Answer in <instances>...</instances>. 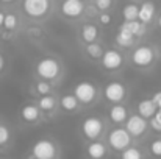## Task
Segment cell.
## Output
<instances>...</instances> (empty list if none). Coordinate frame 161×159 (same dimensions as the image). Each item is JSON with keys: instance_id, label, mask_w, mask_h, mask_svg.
Instances as JSON below:
<instances>
[{"instance_id": "obj_31", "label": "cell", "mask_w": 161, "mask_h": 159, "mask_svg": "<svg viewBox=\"0 0 161 159\" xmlns=\"http://www.w3.org/2000/svg\"><path fill=\"white\" fill-rule=\"evenodd\" d=\"M99 22H100L102 25H108V24L111 22V16H109L108 13H102V14L99 16Z\"/></svg>"}, {"instance_id": "obj_10", "label": "cell", "mask_w": 161, "mask_h": 159, "mask_svg": "<svg viewBox=\"0 0 161 159\" xmlns=\"http://www.w3.org/2000/svg\"><path fill=\"white\" fill-rule=\"evenodd\" d=\"M100 62H102V67L105 70L116 72L124 66V55L116 49H109V50L103 52L102 58H100Z\"/></svg>"}, {"instance_id": "obj_28", "label": "cell", "mask_w": 161, "mask_h": 159, "mask_svg": "<svg viewBox=\"0 0 161 159\" xmlns=\"http://www.w3.org/2000/svg\"><path fill=\"white\" fill-rule=\"evenodd\" d=\"M149 126H150L152 130L161 133V109H158V111L152 115V119H149Z\"/></svg>"}, {"instance_id": "obj_1", "label": "cell", "mask_w": 161, "mask_h": 159, "mask_svg": "<svg viewBox=\"0 0 161 159\" xmlns=\"http://www.w3.org/2000/svg\"><path fill=\"white\" fill-rule=\"evenodd\" d=\"M58 155H59L58 145L49 137L38 139L31 147V159H56Z\"/></svg>"}, {"instance_id": "obj_24", "label": "cell", "mask_w": 161, "mask_h": 159, "mask_svg": "<svg viewBox=\"0 0 161 159\" xmlns=\"http://www.w3.org/2000/svg\"><path fill=\"white\" fill-rule=\"evenodd\" d=\"M120 159H144V153L138 147H128L120 153Z\"/></svg>"}, {"instance_id": "obj_30", "label": "cell", "mask_w": 161, "mask_h": 159, "mask_svg": "<svg viewBox=\"0 0 161 159\" xmlns=\"http://www.w3.org/2000/svg\"><path fill=\"white\" fill-rule=\"evenodd\" d=\"M111 5H113V0H94V6L103 13L111 8Z\"/></svg>"}, {"instance_id": "obj_23", "label": "cell", "mask_w": 161, "mask_h": 159, "mask_svg": "<svg viewBox=\"0 0 161 159\" xmlns=\"http://www.w3.org/2000/svg\"><path fill=\"white\" fill-rule=\"evenodd\" d=\"M103 47L99 42H92V44H86V55L91 59H100L103 55Z\"/></svg>"}, {"instance_id": "obj_6", "label": "cell", "mask_w": 161, "mask_h": 159, "mask_svg": "<svg viewBox=\"0 0 161 159\" xmlns=\"http://www.w3.org/2000/svg\"><path fill=\"white\" fill-rule=\"evenodd\" d=\"M131 62L138 69H149L155 62V52L150 45H139L131 53Z\"/></svg>"}, {"instance_id": "obj_17", "label": "cell", "mask_w": 161, "mask_h": 159, "mask_svg": "<svg viewBox=\"0 0 161 159\" xmlns=\"http://www.w3.org/2000/svg\"><path fill=\"white\" fill-rule=\"evenodd\" d=\"M119 30H125V31L131 33L135 38H141V36H144V33H146V25L141 24L139 20H131V22H127V20H125V22L120 24Z\"/></svg>"}, {"instance_id": "obj_32", "label": "cell", "mask_w": 161, "mask_h": 159, "mask_svg": "<svg viewBox=\"0 0 161 159\" xmlns=\"http://www.w3.org/2000/svg\"><path fill=\"white\" fill-rule=\"evenodd\" d=\"M152 100H153V103L157 105V108L161 109V91H158V92H155V94H153Z\"/></svg>"}, {"instance_id": "obj_26", "label": "cell", "mask_w": 161, "mask_h": 159, "mask_svg": "<svg viewBox=\"0 0 161 159\" xmlns=\"http://www.w3.org/2000/svg\"><path fill=\"white\" fill-rule=\"evenodd\" d=\"M36 92H38V95H41V97L50 95V92H52V84H50L49 81L41 80V81L36 83Z\"/></svg>"}, {"instance_id": "obj_29", "label": "cell", "mask_w": 161, "mask_h": 159, "mask_svg": "<svg viewBox=\"0 0 161 159\" xmlns=\"http://www.w3.org/2000/svg\"><path fill=\"white\" fill-rule=\"evenodd\" d=\"M9 137H11V133H9L8 126L0 125V147L6 145V144L9 142Z\"/></svg>"}, {"instance_id": "obj_5", "label": "cell", "mask_w": 161, "mask_h": 159, "mask_svg": "<svg viewBox=\"0 0 161 159\" xmlns=\"http://www.w3.org/2000/svg\"><path fill=\"white\" fill-rule=\"evenodd\" d=\"M74 95L78 100V103H81V105H91L97 98L99 91H97L96 84H92L91 81H80V83L75 84Z\"/></svg>"}, {"instance_id": "obj_18", "label": "cell", "mask_w": 161, "mask_h": 159, "mask_svg": "<svg viewBox=\"0 0 161 159\" xmlns=\"http://www.w3.org/2000/svg\"><path fill=\"white\" fill-rule=\"evenodd\" d=\"M80 36H81V41H83V42H86V44H92V42H96L97 38H99V30H97L96 25H92V24H86V25L81 27V33H80Z\"/></svg>"}, {"instance_id": "obj_12", "label": "cell", "mask_w": 161, "mask_h": 159, "mask_svg": "<svg viewBox=\"0 0 161 159\" xmlns=\"http://www.w3.org/2000/svg\"><path fill=\"white\" fill-rule=\"evenodd\" d=\"M86 155L89 159H105L108 156V147L100 140H91L86 145Z\"/></svg>"}, {"instance_id": "obj_8", "label": "cell", "mask_w": 161, "mask_h": 159, "mask_svg": "<svg viewBox=\"0 0 161 159\" xmlns=\"http://www.w3.org/2000/svg\"><path fill=\"white\" fill-rule=\"evenodd\" d=\"M149 128V120H146L144 117H141L139 114H133L128 115V119L125 120V130L128 131V134L135 139L141 137Z\"/></svg>"}, {"instance_id": "obj_33", "label": "cell", "mask_w": 161, "mask_h": 159, "mask_svg": "<svg viewBox=\"0 0 161 159\" xmlns=\"http://www.w3.org/2000/svg\"><path fill=\"white\" fill-rule=\"evenodd\" d=\"M3 20H5V13L0 11V28H3Z\"/></svg>"}, {"instance_id": "obj_35", "label": "cell", "mask_w": 161, "mask_h": 159, "mask_svg": "<svg viewBox=\"0 0 161 159\" xmlns=\"http://www.w3.org/2000/svg\"><path fill=\"white\" fill-rule=\"evenodd\" d=\"M158 25H160V28H161V16L158 17Z\"/></svg>"}, {"instance_id": "obj_7", "label": "cell", "mask_w": 161, "mask_h": 159, "mask_svg": "<svg viewBox=\"0 0 161 159\" xmlns=\"http://www.w3.org/2000/svg\"><path fill=\"white\" fill-rule=\"evenodd\" d=\"M24 13L31 19H41L50 11V0H24Z\"/></svg>"}, {"instance_id": "obj_19", "label": "cell", "mask_w": 161, "mask_h": 159, "mask_svg": "<svg viewBox=\"0 0 161 159\" xmlns=\"http://www.w3.org/2000/svg\"><path fill=\"white\" fill-rule=\"evenodd\" d=\"M114 41H116L117 47H122V49H130V47H133V45H135L136 38H135L131 33L125 31V30H119V33L116 34Z\"/></svg>"}, {"instance_id": "obj_36", "label": "cell", "mask_w": 161, "mask_h": 159, "mask_svg": "<svg viewBox=\"0 0 161 159\" xmlns=\"http://www.w3.org/2000/svg\"><path fill=\"white\" fill-rule=\"evenodd\" d=\"M2 2H6L8 3V2H13V0H2Z\"/></svg>"}, {"instance_id": "obj_9", "label": "cell", "mask_w": 161, "mask_h": 159, "mask_svg": "<svg viewBox=\"0 0 161 159\" xmlns=\"http://www.w3.org/2000/svg\"><path fill=\"white\" fill-rule=\"evenodd\" d=\"M103 95L107 98V102L109 103H114V105H119L124 102L125 95H127V87L124 83H119V81H111L108 83L103 89Z\"/></svg>"}, {"instance_id": "obj_13", "label": "cell", "mask_w": 161, "mask_h": 159, "mask_svg": "<svg viewBox=\"0 0 161 159\" xmlns=\"http://www.w3.org/2000/svg\"><path fill=\"white\" fill-rule=\"evenodd\" d=\"M20 117L27 123H35L41 117V109L38 108V105H33V103L24 105L22 109H20Z\"/></svg>"}, {"instance_id": "obj_4", "label": "cell", "mask_w": 161, "mask_h": 159, "mask_svg": "<svg viewBox=\"0 0 161 159\" xmlns=\"http://www.w3.org/2000/svg\"><path fill=\"white\" fill-rule=\"evenodd\" d=\"M103 131H105V123L97 115L86 117L81 123V133L88 140H99Z\"/></svg>"}, {"instance_id": "obj_21", "label": "cell", "mask_w": 161, "mask_h": 159, "mask_svg": "<svg viewBox=\"0 0 161 159\" xmlns=\"http://www.w3.org/2000/svg\"><path fill=\"white\" fill-rule=\"evenodd\" d=\"M138 13H139V6L135 5V3H128V5H125L124 9H122V17H124V20H127V22L138 20Z\"/></svg>"}, {"instance_id": "obj_3", "label": "cell", "mask_w": 161, "mask_h": 159, "mask_svg": "<svg viewBox=\"0 0 161 159\" xmlns=\"http://www.w3.org/2000/svg\"><path fill=\"white\" fill-rule=\"evenodd\" d=\"M131 140H133V137L122 126H117V128H114L108 133V145L114 151L122 153L125 148H128L131 145Z\"/></svg>"}, {"instance_id": "obj_2", "label": "cell", "mask_w": 161, "mask_h": 159, "mask_svg": "<svg viewBox=\"0 0 161 159\" xmlns=\"http://www.w3.org/2000/svg\"><path fill=\"white\" fill-rule=\"evenodd\" d=\"M36 75L44 81H55L61 75V62L55 58H42L36 64Z\"/></svg>"}, {"instance_id": "obj_37", "label": "cell", "mask_w": 161, "mask_h": 159, "mask_svg": "<svg viewBox=\"0 0 161 159\" xmlns=\"http://www.w3.org/2000/svg\"><path fill=\"white\" fill-rule=\"evenodd\" d=\"M160 52H161V44H160Z\"/></svg>"}, {"instance_id": "obj_20", "label": "cell", "mask_w": 161, "mask_h": 159, "mask_svg": "<svg viewBox=\"0 0 161 159\" xmlns=\"http://www.w3.org/2000/svg\"><path fill=\"white\" fill-rule=\"evenodd\" d=\"M59 105H61V108H63L64 111H67V112H74V111L78 109V105H80V103H78V100L75 98L74 94H66V95L61 97Z\"/></svg>"}, {"instance_id": "obj_27", "label": "cell", "mask_w": 161, "mask_h": 159, "mask_svg": "<svg viewBox=\"0 0 161 159\" xmlns=\"http://www.w3.org/2000/svg\"><path fill=\"white\" fill-rule=\"evenodd\" d=\"M149 151L153 158L161 159V137L158 139H153L150 144H149Z\"/></svg>"}, {"instance_id": "obj_22", "label": "cell", "mask_w": 161, "mask_h": 159, "mask_svg": "<svg viewBox=\"0 0 161 159\" xmlns=\"http://www.w3.org/2000/svg\"><path fill=\"white\" fill-rule=\"evenodd\" d=\"M38 108L41 111H44V112H50V111H53L55 108H56V98L52 97V95H44V97L39 98Z\"/></svg>"}, {"instance_id": "obj_16", "label": "cell", "mask_w": 161, "mask_h": 159, "mask_svg": "<svg viewBox=\"0 0 161 159\" xmlns=\"http://www.w3.org/2000/svg\"><path fill=\"white\" fill-rule=\"evenodd\" d=\"M109 120L116 125H120V123H125V120L128 119V109L124 105H114L109 109Z\"/></svg>"}, {"instance_id": "obj_14", "label": "cell", "mask_w": 161, "mask_h": 159, "mask_svg": "<svg viewBox=\"0 0 161 159\" xmlns=\"http://www.w3.org/2000/svg\"><path fill=\"white\" fill-rule=\"evenodd\" d=\"M155 17V5L152 2H144L139 6V13H138V20L144 25L150 24Z\"/></svg>"}, {"instance_id": "obj_25", "label": "cell", "mask_w": 161, "mask_h": 159, "mask_svg": "<svg viewBox=\"0 0 161 159\" xmlns=\"http://www.w3.org/2000/svg\"><path fill=\"white\" fill-rule=\"evenodd\" d=\"M17 24H19V20H17V16H16V14H13V13H8V14H5L3 28H5L8 33L14 31V30L17 28Z\"/></svg>"}, {"instance_id": "obj_15", "label": "cell", "mask_w": 161, "mask_h": 159, "mask_svg": "<svg viewBox=\"0 0 161 159\" xmlns=\"http://www.w3.org/2000/svg\"><path fill=\"white\" fill-rule=\"evenodd\" d=\"M136 109H138V114H139L141 117H144L146 120L152 119V115L158 111V108L153 103L152 98H144V100H141V102L138 103V106H136Z\"/></svg>"}, {"instance_id": "obj_11", "label": "cell", "mask_w": 161, "mask_h": 159, "mask_svg": "<svg viewBox=\"0 0 161 159\" xmlns=\"http://www.w3.org/2000/svg\"><path fill=\"white\" fill-rule=\"evenodd\" d=\"M61 13L67 19H77L85 13V3L83 0H63Z\"/></svg>"}, {"instance_id": "obj_34", "label": "cell", "mask_w": 161, "mask_h": 159, "mask_svg": "<svg viewBox=\"0 0 161 159\" xmlns=\"http://www.w3.org/2000/svg\"><path fill=\"white\" fill-rule=\"evenodd\" d=\"M3 67H5V58L0 55V72L3 70Z\"/></svg>"}]
</instances>
